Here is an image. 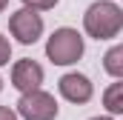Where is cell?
Here are the masks:
<instances>
[{
	"mask_svg": "<svg viewBox=\"0 0 123 120\" xmlns=\"http://www.w3.org/2000/svg\"><path fill=\"white\" fill-rule=\"evenodd\" d=\"M123 29V9L115 0H97L83 14V31L94 40H115Z\"/></svg>",
	"mask_w": 123,
	"mask_h": 120,
	"instance_id": "cell-1",
	"label": "cell"
},
{
	"mask_svg": "<svg viewBox=\"0 0 123 120\" xmlns=\"http://www.w3.org/2000/svg\"><path fill=\"white\" fill-rule=\"evenodd\" d=\"M83 52H86L83 34L77 29H69V26L55 29L52 37L46 40V57L55 66H72V63H77L83 57Z\"/></svg>",
	"mask_w": 123,
	"mask_h": 120,
	"instance_id": "cell-2",
	"label": "cell"
},
{
	"mask_svg": "<svg viewBox=\"0 0 123 120\" xmlns=\"http://www.w3.org/2000/svg\"><path fill=\"white\" fill-rule=\"evenodd\" d=\"M60 112L55 94L43 89H34V91H23L20 100H17V117L20 120H55Z\"/></svg>",
	"mask_w": 123,
	"mask_h": 120,
	"instance_id": "cell-3",
	"label": "cell"
},
{
	"mask_svg": "<svg viewBox=\"0 0 123 120\" xmlns=\"http://www.w3.org/2000/svg\"><path fill=\"white\" fill-rule=\"evenodd\" d=\"M9 31H12V37L17 40V43H23V46H31V43H37L40 37H43V17H40V12H34V9H17L12 17H9Z\"/></svg>",
	"mask_w": 123,
	"mask_h": 120,
	"instance_id": "cell-4",
	"label": "cell"
},
{
	"mask_svg": "<svg viewBox=\"0 0 123 120\" xmlns=\"http://www.w3.org/2000/svg\"><path fill=\"white\" fill-rule=\"evenodd\" d=\"M57 91H60L63 100L83 106V103L92 100L94 86H92V80H89L86 74H80V72H69V74H63L60 80H57Z\"/></svg>",
	"mask_w": 123,
	"mask_h": 120,
	"instance_id": "cell-5",
	"label": "cell"
},
{
	"mask_svg": "<svg viewBox=\"0 0 123 120\" xmlns=\"http://www.w3.org/2000/svg\"><path fill=\"white\" fill-rule=\"evenodd\" d=\"M12 86L20 91H34L43 86V66L31 57H23L12 66Z\"/></svg>",
	"mask_w": 123,
	"mask_h": 120,
	"instance_id": "cell-6",
	"label": "cell"
},
{
	"mask_svg": "<svg viewBox=\"0 0 123 120\" xmlns=\"http://www.w3.org/2000/svg\"><path fill=\"white\" fill-rule=\"evenodd\" d=\"M103 106L112 117L123 114V83H112L109 89L103 91Z\"/></svg>",
	"mask_w": 123,
	"mask_h": 120,
	"instance_id": "cell-7",
	"label": "cell"
},
{
	"mask_svg": "<svg viewBox=\"0 0 123 120\" xmlns=\"http://www.w3.org/2000/svg\"><path fill=\"white\" fill-rule=\"evenodd\" d=\"M103 69H106V74H112L115 80H120L123 77V46H112L106 54H103Z\"/></svg>",
	"mask_w": 123,
	"mask_h": 120,
	"instance_id": "cell-8",
	"label": "cell"
},
{
	"mask_svg": "<svg viewBox=\"0 0 123 120\" xmlns=\"http://www.w3.org/2000/svg\"><path fill=\"white\" fill-rule=\"evenodd\" d=\"M60 0H23V6L26 9H34V12H49V9H55Z\"/></svg>",
	"mask_w": 123,
	"mask_h": 120,
	"instance_id": "cell-9",
	"label": "cell"
},
{
	"mask_svg": "<svg viewBox=\"0 0 123 120\" xmlns=\"http://www.w3.org/2000/svg\"><path fill=\"white\" fill-rule=\"evenodd\" d=\"M9 60H12V43L9 37L0 34V66H9Z\"/></svg>",
	"mask_w": 123,
	"mask_h": 120,
	"instance_id": "cell-10",
	"label": "cell"
},
{
	"mask_svg": "<svg viewBox=\"0 0 123 120\" xmlns=\"http://www.w3.org/2000/svg\"><path fill=\"white\" fill-rule=\"evenodd\" d=\"M0 120H20V117H17V112H14V109L0 106Z\"/></svg>",
	"mask_w": 123,
	"mask_h": 120,
	"instance_id": "cell-11",
	"label": "cell"
},
{
	"mask_svg": "<svg viewBox=\"0 0 123 120\" xmlns=\"http://www.w3.org/2000/svg\"><path fill=\"white\" fill-rule=\"evenodd\" d=\"M89 120H115L112 114H106V117H89Z\"/></svg>",
	"mask_w": 123,
	"mask_h": 120,
	"instance_id": "cell-12",
	"label": "cell"
},
{
	"mask_svg": "<svg viewBox=\"0 0 123 120\" xmlns=\"http://www.w3.org/2000/svg\"><path fill=\"white\" fill-rule=\"evenodd\" d=\"M6 6H9V0H0V12H3V9H6Z\"/></svg>",
	"mask_w": 123,
	"mask_h": 120,
	"instance_id": "cell-13",
	"label": "cell"
},
{
	"mask_svg": "<svg viewBox=\"0 0 123 120\" xmlns=\"http://www.w3.org/2000/svg\"><path fill=\"white\" fill-rule=\"evenodd\" d=\"M0 91H3V77H0Z\"/></svg>",
	"mask_w": 123,
	"mask_h": 120,
	"instance_id": "cell-14",
	"label": "cell"
}]
</instances>
